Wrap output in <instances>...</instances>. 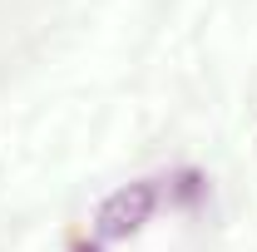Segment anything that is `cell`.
I'll use <instances>...</instances> for the list:
<instances>
[{"mask_svg":"<svg viewBox=\"0 0 257 252\" xmlns=\"http://www.w3.org/2000/svg\"><path fill=\"white\" fill-rule=\"evenodd\" d=\"M154 208H159V183L154 178H139V183H124L119 193H109L104 203H99V237L104 242H119V237H134L144 222L154 218Z\"/></svg>","mask_w":257,"mask_h":252,"instance_id":"cell-1","label":"cell"},{"mask_svg":"<svg viewBox=\"0 0 257 252\" xmlns=\"http://www.w3.org/2000/svg\"><path fill=\"white\" fill-rule=\"evenodd\" d=\"M74 252H99V242H79V247H74Z\"/></svg>","mask_w":257,"mask_h":252,"instance_id":"cell-2","label":"cell"}]
</instances>
